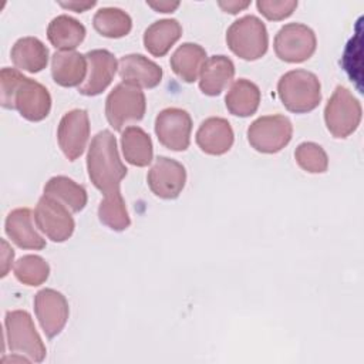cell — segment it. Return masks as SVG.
<instances>
[{
  "instance_id": "836d02e7",
  "label": "cell",
  "mask_w": 364,
  "mask_h": 364,
  "mask_svg": "<svg viewBox=\"0 0 364 364\" xmlns=\"http://www.w3.org/2000/svg\"><path fill=\"white\" fill-rule=\"evenodd\" d=\"M250 3L249 1H219V7L223 9V11L230 13V14H236L240 10L246 9Z\"/></svg>"
},
{
  "instance_id": "f1b7e54d",
  "label": "cell",
  "mask_w": 364,
  "mask_h": 364,
  "mask_svg": "<svg viewBox=\"0 0 364 364\" xmlns=\"http://www.w3.org/2000/svg\"><path fill=\"white\" fill-rule=\"evenodd\" d=\"M98 219L102 225L115 232L125 230L131 225V219L119 191L104 195L98 206Z\"/></svg>"
},
{
  "instance_id": "484cf974",
  "label": "cell",
  "mask_w": 364,
  "mask_h": 364,
  "mask_svg": "<svg viewBox=\"0 0 364 364\" xmlns=\"http://www.w3.org/2000/svg\"><path fill=\"white\" fill-rule=\"evenodd\" d=\"M122 154L127 162L135 166H146L152 162L154 148L151 136L139 127H127L121 135Z\"/></svg>"
},
{
  "instance_id": "2e32d148",
  "label": "cell",
  "mask_w": 364,
  "mask_h": 364,
  "mask_svg": "<svg viewBox=\"0 0 364 364\" xmlns=\"http://www.w3.org/2000/svg\"><path fill=\"white\" fill-rule=\"evenodd\" d=\"M118 70L122 82L134 84L139 88H154L162 80V68L142 54H128L121 57Z\"/></svg>"
},
{
  "instance_id": "52a82bcc",
  "label": "cell",
  "mask_w": 364,
  "mask_h": 364,
  "mask_svg": "<svg viewBox=\"0 0 364 364\" xmlns=\"http://www.w3.org/2000/svg\"><path fill=\"white\" fill-rule=\"evenodd\" d=\"M324 121L333 136L347 138L361 121L358 100L346 87L338 85L324 108Z\"/></svg>"
},
{
  "instance_id": "d6986e66",
  "label": "cell",
  "mask_w": 364,
  "mask_h": 364,
  "mask_svg": "<svg viewBox=\"0 0 364 364\" xmlns=\"http://www.w3.org/2000/svg\"><path fill=\"white\" fill-rule=\"evenodd\" d=\"M87 57L77 51H55L51 57L53 80L61 87H77L85 80Z\"/></svg>"
},
{
  "instance_id": "e575fe53",
  "label": "cell",
  "mask_w": 364,
  "mask_h": 364,
  "mask_svg": "<svg viewBox=\"0 0 364 364\" xmlns=\"http://www.w3.org/2000/svg\"><path fill=\"white\" fill-rule=\"evenodd\" d=\"M148 6L161 13H172L179 7V1H148Z\"/></svg>"
},
{
  "instance_id": "277c9868",
  "label": "cell",
  "mask_w": 364,
  "mask_h": 364,
  "mask_svg": "<svg viewBox=\"0 0 364 364\" xmlns=\"http://www.w3.org/2000/svg\"><path fill=\"white\" fill-rule=\"evenodd\" d=\"M226 43L237 57L247 61L257 60L267 51L269 36L266 26L256 16H243L228 28Z\"/></svg>"
},
{
  "instance_id": "4dcf8cb0",
  "label": "cell",
  "mask_w": 364,
  "mask_h": 364,
  "mask_svg": "<svg viewBox=\"0 0 364 364\" xmlns=\"http://www.w3.org/2000/svg\"><path fill=\"white\" fill-rule=\"evenodd\" d=\"M294 158L299 166L310 173H323L328 166L327 154L314 142H301L294 151Z\"/></svg>"
},
{
  "instance_id": "6da1fadb",
  "label": "cell",
  "mask_w": 364,
  "mask_h": 364,
  "mask_svg": "<svg viewBox=\"0 0 364 364\" xmlns=\"http://www.w3.org/2000/svg\"><path fill=\"white\" fill-rule=\"evenodd\" d=\"M0 85V102L4 108L17 109L23 118L34 122L50 114L51 97L47 88L18 70L1 68Z\"/></svg>"
},
{
  "instance_id": "44dd1931",
  "label": "cell",
  "mask_w": 364,
  "mask_h": 364,
  "mask_svg": "<svg viewBox=\"0 0 364 364\" xmlns=\"http://www.w3.org/2000/svg\"><path fill=\"white\" fill-rule=\"evenodd\" d=\"M47 37L48 41L60 51H73L82 43L85 37V27L78 20L67 14H60L50 21L47 27Z\"/></svg>"
},
{
  "instance_id": "e0dca14e",
  "label": "cell",
  "mask_w": 364,
  "mask_h": 364,
  "mask_svg": "<svg viewBox=\"0 0 364 364\" xmlns=\"http://www.w3.org/2000/svg\"><path fill=\"white\" fill-rule=\"evenodd\" d=\"M198 146L209 155H222L233 145V129L228 119L210 117L196 131Z\"/></svg>"
},
{
  "instance_id": "1f68e13d",
  "label": "cell",
  "mask_w": 364,
  "mask_h": 364,
  "mask_svg": "<svg viewBox=\"0 0 364 364\" xmlns=\"http://www.w3.org/2000/svg\"><path fill=\"white\" fill-rule=\"evenodd\" d=\"M257 10L267 18V20H283L291 16V13L297 7L296 0H259L256 3Z\"/></svg>"
},
{
  "instance_id": "f546056e",
  "label": "cell",
  "mask_w": 364,
  "mask_h": 364,
  "mask_svg": "<svg viewBox=\"0 0 364 364\" xmlns=\"http://www.w3.org/2000/svg\"><path fill=\"white\" fill-rule=\"evenodd\" d=\"M14 274L23 284L40 286L48 279L50 266L41 256L26 255L16 262Z\"/></svg>"
},
{
  "instance_id": "d590c367",
  "label": "cell",
  "mask_w": 364,
  "mask_h": 364,
  "mask_svg": "<svg viewBox=\"0 0 364 364\" xmlns=\"http://www.w3.org/2000/svg\"><path fill=\"white\" fill-rule=\"evenodd\" d=\"M1 243H3V246H4V250H6V253H9L10 259H13V257H14V252H13V249H9V246H7V243H6L4 240H3ZM3 262H4V266H3V272H1V276H6V274H7V266H6V264H9V262H7V259H6V257L3 259Z\"/></svg>"
},
{
  "instance_id": "3957f363",
  "label": "cell",
  "mask_w": 364,
  "mask_h": 364,
  "mask_svg": "<svg viewBox=\"0 0 364 364\" xmlns=\"http://www.w3.org/2000/svg\"><path fill=\"white\" fill-rule=\"evenodd\" d=\"M320 90L318 78L307 70H291L277 82V95L282 104L296 114L313 111L321 101Z\"/></svg>"
},
{
  "instance_id": "9c48e42d",
  "label": "cell",
  "mask_w": 364,
  "mask_h": 364,
  "mask_svg": "<svg viewBox=\"0 0 364 364\" xmlns=\"http://www.w3.org/2000/svg\"><path fill=\"white\" fill-rule=\"evenodd\" d=\"M274 53L286 63H303L316 51L314 31L301 23L284 24L274 37Z\"/></svg>"
},
{
  "instance_id": "4316f807",
  "label": "cell",
  "mask_w": 364,
  "mask_h": 364,
  "mask_svg": "<svg viewBox=\"0 0 364 364\" xmlns=\"http://www.w3.org/2000/svg\"><path fill=\"white\" fill-rule=\"evenodd\" d=\"M44 195L60 200L74 213L82 210L87 205V191L84 189V186L61 175L48 179L44 186Z\"/></svg>"
},
{
  "instance_id": "7402d4cb",
  "label": "cell",
  "mask_w": 364,
  "mask_h": 364,
  "mask_svg": "<svg viewBox=\"0 0 364 364\" xmlns=\"http://www.w3.org/2000/svg\"><path fill=\"white\" fill-rule=\"evenodd\" d=\"M182 27L175 18H164L152 23L144 33V46L155 57L165 55L181 38Z\"/></svg>"
},
{
  "instance_id": "d4e9b609",
  "label": "cell",
  "mask_w": 364,
  "mask_h": 364,
  "mask_svg": "<svg viewBox=\"0 0 364 364\" xmlns=\"http://www.w3.org/2000/svg\"><path fill=\"white\" fill-rule=\"evenodd\" d=\"M206 61V51L199 44L183 43L171 55L169 64L173 73L185 82L196 81L202 65Z\"/></svg>"
},
{
  "instance_id": "d6a6232c",
  "label": "cell",
  "mask_w": 364,
  "mask_h": 364,
  "mask_svg": "<svg viewBox=\"0 0 364 364\" xmlns=\"http://www.w3.org/2000/svg\"><path fill=\"white\" fill-rule=\"evenodd\" d=\"M58 4L61 7H64V9H70V10L75 11V13H82V11L91 9V7H94L97 3L95 1H68V3L60 1Z\"/></svg>"
},
{
  "instance_id": "30bf717a",
  "label": "cell",
  "mask_w": 364,
  "mask_h": 364,
  "mask_svg": "<svg viewBox=\"0 0 364 364\" xmlns=\"http://www.w3.org/2000/svg\"><path fill=\"white\" fill-rule=\"evenodd\" d=\"M34 220L37 228L53 242H65L75 228L71 210L48 195H43L38 199Z\"/></svg>"
},
{
  "instance_id": "7c38bea8",
  "label": "cell",
  "mask_w": 364,
  "mask_h": 364,
  "mask_svg": "<svg viewBox=\"0 0 364 364\" xmlns=\"http://www.w3.org/2000/svg\"><path fill=\"white\" fill-rule=\"evenodd\" d=\"M146 179L154 195L162 199H175L185 186L186 171L181 162L168 156H158Z\"/></svg>"
},
{
  "instance_id": "4fadbf2b",
  "label": "cell",
  "mask_w": 364,
  "mask_h": 364,
  "mask_svg": "<svg viewBox=\"0 0 364 364\" xmlns=\"http://www.w3.org/2000/svg\"><path fill=\"white\" fill-rule=\"evenodd\" d=\"M90 136V119L85 109H71L60 121L57 139L61 151L70 161H75L85 149Z\"/></svg>"
},
{
  "instance_id": "ba28073f",
  "label": "cell",
  "mask_w": 364,
  "mask_h": 364,
  "mask_svg": "<svg viewBox=\"0 0 364 364\" xmlns=\"http://www.w3.org/2000/svg\"><path fill=\"white\" fill-rule=\"evenodd\" d=\"M293 125L284 115H266L247 128L249 144L262 154H276L291 139Z\"/></svg>"
},
{
  "instance_id": "cb8c5ba5",
  "label": "cell",
  "mask_w": 364,
  "mask_h": 364,
  "mask_svg": "<svg viewBox=\"0 0 364 364\" xmlns=\"http://www.w3.org/2000/svg\"><path fill=\"white\" fill-rule=\"evenodd\" d=\"M259 102H260L259 87L246 78L236 80L225 97V104L228 111L236 117L253 115L259 108Z\"/></svg>"
},
{
  "instance_id": "5bb4252c",
  "label": "cell",
  "mask_w": 364,
  "mask_h": 364,
  "mask_svg": "<svg viewBox=\"0 0 364 364\" xmlns=\"http://www.w3.org/2000/svg\"><path fill=\"white\" fill-rule=\"evenodd\" d=\"M34 311L48 338L58 336L68 320L67 299L54 289H43L34 296Z\"/></svg>"
},
{
  "instance_id": "9a60e30c",
  "label": "cell",
  "mask_w": 364,
  "mask_h": 364,
  "mask_svg": "<svg viewBox=\"0 0 364 364\" xmlns=\"http://www.w3.org/2000/svg\"><path fill=\"white\" fill-rule=\"evenodd\" d=\"M88 61V75L78 87L82 95L94 97L101 94L112 81L118 61L108 50H91L85 54Z\"/></svg>"
},
{
  "instance_id": "8992f818",
  "label": "cell",
  "mask_w": 364,
  "mask_h": 364,
  "mask_svg": "<svg viewBox=\"0 0 364 364\" xmlns=\"http://www.w3.org/2000/svg\"><path fill=\"white\" fill-rule=\"evenodd\" d=\"M145 109V94L134 84L121 82L115 85L105 100V117L117 131H121L127 122L141 121Z\"/></svg>"
},
{
  "instance_id": "ac0fdd59",
  "label": "cell",
  "mask_w": 364,
  "mask_h": 364,
  "mask_svg": "<svg viewBox=\"0 0 364 364\" xmlns=\"http://www.w3.org/2000/svg\"><path fill=\"white\" fill-rule=\"evenodd\" d=\"M6 233L21 249L41 250L46 247V240L37 233L33 226V216L28 208H17L6 218Z\"/></svg>"
},
{
  "instance_id": "5b68a950",
  "label": "cell",
  "mask_w": 364,
  "mask_h": 364,
  "mask_svg": "<svg viewBox=\"0 0 364 364\" xmlns=\"http://www.w3.org/2000/svg\"><path fill=\"white\" fill-rule=\"evenodd\" d=\"M7 347L11 353L24 354L30 361L41 363L46 357V346L37 333L31 316L24 310L6 313L4 318Z\"/></svg>"
},
{
  "instance_id": "603a6c76",
  "label": "cell",
  "mask_w": 364,
  "mask_h": 364,
  "mask_svg": "<svg viewBox=\"0 0 364 364\" xmlns=\"http://www.w3.org/2000/svg\"><path fill=\"white\" fill-rule=\"evenodd\" d=\"M10 55L17 68L28 73H38L48 63V48L36 37L18 38Z\"/></svg>"
},
{
  "instance_id": "7a4b0ae2",
  "label": "cell",
  "mask_w": 364,
  "mask_h": 364,
  "mask_svg": "<svg viewBox=\"0 0 364 364\" xmlns=\"http://www.w3.org/2000/svg\"><path fill=\"white\" fill-rule=\"evenodd\" d=\"M88 176L94 186L104 195L119 191L121 181L127 176V168L122 164L117 139L111 131H100L90 144L87 154Z\"/></svg>"
},
{
  "instance_id": "8fae6325",
  "label": "cell",
  "mask_w": 364,
  "mask_h": 364,
  "mask_svg": "<svg viewBox=\"0 0 364 364\" xmlns=\"http://www.w3.org/2000/svg\"><path fill=\"white\" fill-rule=\"evenodd\" d=\"M192 119L182 108H165L155 118V134L171 151H185L191 142Z\"/></svg>"
},
{
  "instance_id": "ffe728a7",
  "label": "cell",
  "mask_w": 364,
  "mask_h": 364,
  "mask_svg": "<svg viewBox=\"0 0 364 364\" xmlns=\"http://www.w3.org/2000/svg\"><path fill=\"white\" fill-rule=\"evenodd\" d=\"M199 75L200 91L206 95L215 97L219 95L233 80L235 64L226 55H212L203 63Z\"/></svg>"
},
{
  "instance_id": "83f0119b",
  "label": "cell",
  "mask_w": 364,
  "mask_h": 364,
  "mask_svg": "<svg viewBox=\"0 0 364 364\" xmlns=\"http://www.w3.org/2000/svg\"><path fill=\"white\" fill-rule=\"evenodd\" d=\"M92 26L104 37L121 38L131 31L132 20L118 7H102L94 14Z\"/></svg>"
}]
</instances>
